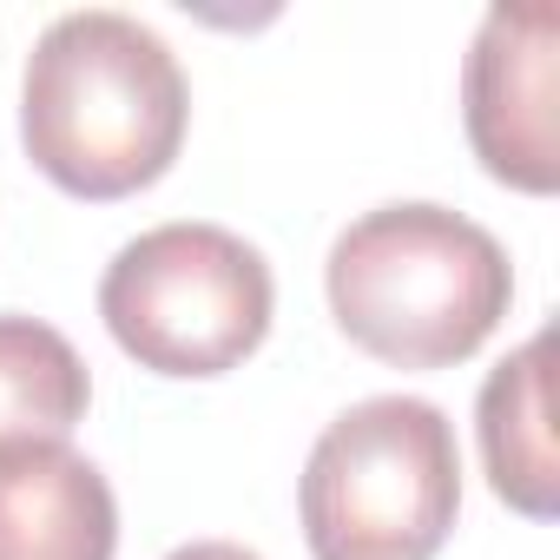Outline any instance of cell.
Masks as SVG:
<instances>
[{
    "label": "cell",
    "mask_w": 560,
    "mask_h": 560,
    "mask_svg": "<svg viewBox=\"0 0 560 560\" xmlns=\"http://www.w3.org/2000/svg\"><path fill=\"white\" fill-rule=\"evenodd\" d=\"M185 119L191 86L172 47L119 8L60 14L27 54L21 139L73 198L106 205L165 178L185 145Z\"/></svg>",
    "instance_id": "1"
},
{
    "label": "cell",
    "mask_w": 560,
    "mask_h": 560,
    "mask_svg": "<svg viewBox=\"0 0 560 560\" xmlns=\"http://www.w3.org/2000/svg\"><path fill=\"white\" fill-rule=\"evenodd\" d=\"M324 284L357 350L396 370H448L508 317L514 270L475 218L448 205H383L330 244Z\"/></svg>",
    "instance_id": "2"
},
{
    "label": "cell",
    "mask_w": 560,
    "mask_h": 560,
    "mask_svg": "<svg viewBox=\"0 0 560 560\" xmlns=\"http://www.w3.org/2000/svg\"><path fill=\"white\" fill-rule=\"evenodd\" d=\"M462 508L455 422L422 396H370L343 409L298 481L317 560H435Z\"/></svg>",
    "instance_id": "3"
},
{
    "label": "cell",
    "mask_w": 560,
    "mask_h": 560,
    "mask_svg": "<svg viewBox=\"0 0 560 560\" xmlns=\"http://www.w3.org/2000/svg\"><path fill=\"white\" fill-rule=\"evenodd\" d=\"M277 284L257 244L224 224H152L100 277L113 343L152 376H224L270 337Z\"/></svg>",
    "instance_id": "4"
},
{
    "label": "cell",
    "mask_w": 560,
    "mask_h": 560,
    "mask_svg": "<svg viewBox=\"0 0 560 560\" xmlns=\"http://www.w3.org/2000/svg\"><path fill=\"white\" fill-rule=\"evenodd\" d=\"M553 47H560L553 8H488L462 67L468 145L488 165V178L514 191L560 185V132H553L560 54Z\"/></svg>",
    "instance_id": "5"
},
{
    "label": "cell",
    "mask_w": 560,
    "mask_h": 560,
    "mask_svg": "<svg viewBox=\"0 0 560 560\" xmlns=\"http://www.w3.org/2000/svg\"><path fill=\"white\" fill-rule=\"evenodd\" d=\"M119 501L67 442L0 448V560H113Z\"/></svg>",
    "instance_id": "6"
},
{
    "label": "cell",
    "mask_w": 560,
    "mask_h": 560,
    "mask_svg": "<svg viewBox=\"0 0 560 560\" xmlns=\"http://www.w3.org/2000/svg\"><path fill=\"white\" fill-rule=\"evenodd\" d=\"M481 462L508 508L527 521H547L560 508V462L547 429V330L527 337L488 383H481Z\"/></svg>",
    "instance_id": "7"
},
{
    "label": "cell",
    "mask_w": 560,
    "mask_h": 560,
    "mask_svg": "<svg viewBox=\"0 0 560 560\" xmlns=\"http://www.w3.org/2000/svg\"><path fill=\"white\" fill-rule=\"evenodd\" d=\"M93 402L80 350L40 317H0V448L67 442Z\"/></svg>",
    "instance_id": "8"
},
{
    "label": "cell",
    "mask_w": 560,
    "mask_h": 560,
    "mask_svg": "<svg viewBox=\"0 0 560 560\" xmlns=\"http://www.w3.org/2000/svg\"><path fill=\"white\" fill-rule=\"evenodd\" d=\"M165 560H257V553L237 547V540H191V547H178V553H165Z\"/></svg>",
    "instance_id": "9"
}]
</instances>
